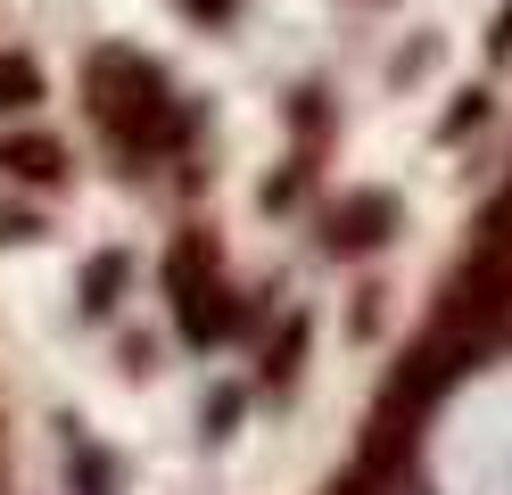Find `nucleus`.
<instances>
[{
	"instance_id": "f257e3e1",
	"label": "nucleus",
	"mask_w": 512,
	"mask_h": 495,
	"mask_svg": "<svg viewBox=\"0 0 512 495\" xmlns=\"http://www.w3.org/2000/svg\"><path fill=\"white\" fill-rule=\"evenodd\" d=\"M91 108H100L108 141L124 157H166V149L190 141V116H182V99L166 91V75L141 66V58H124V50H108L100 66H91Z\"/></svg>"
},
{
	"instance_id": "f03ea898",
	"label": "nucleus",
	"mask_w": 512,
	"mask_h": 495,
	"mask_svg": "<svg viewBox=\"0 0 512 495\" xmlns=\"http://www.w3.org/2000/svg\"><path fill=\"white\" fill-rule=\"evenodd\" d=\"M174 314H182V339H190V347H215V339H232V322H240L232 289H223L215 256H207L199 240H182V248H174Z\"/></svg>"
},
{
	"instance_id": "7ed1b4c3",
	"label": "nucleus",
	"mask_w": 512,
	"mask_h": 495,
	"mask_svg": "<svg viewBox=\"0 0 512 495\" xmlns=\"http://www.w3.org/2000/svg\"><path fill=\"white\" fill-rule=\"evenodd\" d=\"M397 231V198H380V190H364V198H339L331 207V223H323V248L331 256H364V248H380Z\"/></svg>"
},
{
	"instance_id": "20e7f679",
	"label": "nucleus",
	"mask_w": 512,
	"mask_h": 495,
	"mask_svg": "<svg viewBox=\"0 0 512 495\" xmlns=\"http://www.w3.org/2000/svg\"><path fill=\"white\" fill-rule=\"evenodd\" d=\"M0 174H17V182H58V174H67V149L42 141V132H17V141H0Z\"/></svg>"
},
{
	"instance_id": "39448f33",
	"label": "nucleus",
	"mask_w": 512,
	"mask_h": 495,
	"mask_svg": "<svg viewBox=\"0 0 512 495\" xmlns=\"http://www.w3.org/2000/svg\"><path fill=\"white\" fill-rule=\"evenodd\" d=\"M67 487L75 495H116V462L91 446V438H67Z\"/></svg>"
},
{
	"instance_id": "423d86ee",
	"label": "nucleus",
	"mask_w": 512,
	"mask_h": 495,
	"mask_svg": "<svg viewBox=\"0 0 512 495\" xmlns=\"http://www.w3.org/2000/svg\"><path fill=\"white\" fill-rule=\"evenodd\" d=\"M116 289H124V256H91V273H83V314H116Z\"/></svg>"
},
{
	"instance_id": "0eeeda50",
	"label": "nucleus",
	"mask_w": 512,
	"mask_h": 495,
	"mask_svg": "<svg viewBox=\"0 0 512 495\" xmlns=\"http://www.w3.org/2000/svg\"><path fill=\"white\" fill-rule=\"evenodd\" d=\"M34 99H42L34 58H0V108H34Z\"/></svg>"
},
{
	"instance_id": "6e6552de",
	"label": "nucleus",
	"mask_w": 512,
	"mask_h": 495,
	"mask_svg": "<svg viewBox=\"0 0 512 495\" xmlns=\"http://www.w3.org/2000/svg\"><path fill=\"white\" fill-rule=\"evenodd\" d=\"M298 355H306V322H290V330H281V347L265 355V372H273V380H290V372H298Z\"/></svg>"
},
{
	"instance_id": "1a4fd4ad",
	"label": "nucleus",
	"mask_w": 512,
	"mask_h": 495,
	"mask_svg": "<svg viewBox=\"0 0 512 495\" xmlns=\"http://www.w3.org/2000/svg\"><path fill=\"white\" fill-rule=\"evenodd\" d=\"M199 421H207V438H223V429L240 421V396H232V388H215L207 405H199Z\"/></svg>"
},
{
	"instance_id": "9d476101",
	"label": "nucleus",
	"mask_w": 512,
	"mask_h": 495,
	"mask_svg": "<svg viewBox=\"0 0 512 495\" xmlns=\"http://www.w3.org/2000/svg\"><path fill=\"white\" fill-rule=\"evenodd\" d=\"M479 116H488V99H479V91H471V99H463V108H455V116H446V141H455V132H463V124H479Z\"/></svg>"
},
{
	"instance_id": "9b49d317",
	"label": "nucleus",
	"mask_w": 512,
	"mask_h": 495,
	"mask_svg": "<svg viewBox=\"0 0 512 495\" xmlns=\"http://www.w3.org/2000/svg\"><path fill=\"white\" fill-rule=\"evenodd\" d=\"M182 9H190V17H207V25H223V17L240 9V0H182Z\"/></svg>"
},
{
	"instance_id": "f8f14e48",
	"label": "nucleus",
	"mask_w": 512,
	"mask_h": 495,
	"mask_svg": "<svg viewBox=\"0 0 512 495\" xmlns=\"http://www.w3.org/2000/svg\"><path fill=\"white\" fill-rule=\"evenodd\" d=\"M34 231H42L34 215H0V240H34Z\"/></svg>"
},
{
	"instance_id": "ddd939ff",
	"label": "nucleus",
	"mask_w": 512,
	"mask_h": 495,
	"mask_svg": "<svg viewBox=\"0 0 512 495\" xmlns=\"http://www.w3.org/2000/svg\"><path fill=\"white\" fill-rule=\"evenodd\" d=\"M496 42H504V50H512V9H504V33H496Z\"/></svg>"
}]
</instances>
